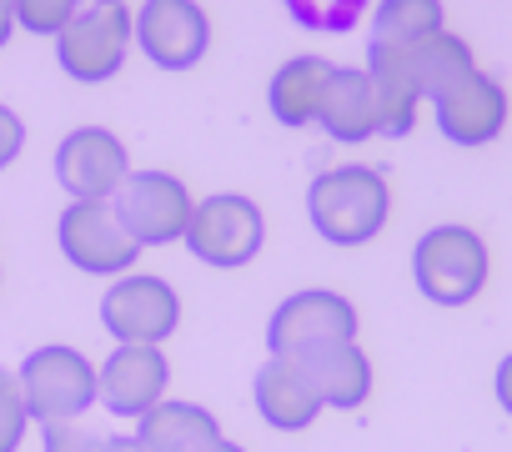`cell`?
Returning <instances> with one entry per match:
<instances>
[{
	"label": "cell",
	"instance_id": "6da1fadb",
	"mask_svg": "<svg viewBox=\"0 0 512 452\" xmlns=\"http://www.w3.org/2000/svg\"><path fill=\"white\" fill-rule=\"evenodd\" d=\"M307 216L317 226V237L332 247H367L382 237V226L392 216V191L387 176L372 166H332L307 186Z\"/></svg>",
	"mask_w": 512,
	"mask_h": 452
},
{
	"label": "cell",
	"instance_id": "7a4b0ae2",
	"mask_svg": "<svg viewBox=\"0 0 512 452\" xmlns=\"http://www.w3.org/2000/svg\"><path fill=\"white\" fill-rule=\"evenodd\" d=\"M487 242L462 221H442L412 247V282L432 307H467L487 287Z\"/></svg>",
	"mask_w": 512,
	"mask_h": 452
},
{
	"label": "cell",
	"instance_id": "3957f363",
	"mask_svg": "<svg viewBox=\"0 0 512 452\" xmlns=\"http://www.w3.org/2000/svg\"><path fill=\"white\" fill-rule=\"evenodd\" d=\"M267 242V216L251 196L241 191H216L206 201H196V216L186 226V252L216 272H236L246 262H256Z\"/></svg>",
	"mask_w": 512,
	"mask_h": 452
},
{
	"label": "cell",
	"instance_id": "277c9868",
	"mask_svg": "<svg viewBox=\"0 0 512 452\" xmlns=\"http://www.w3.org/2000/svg\"><path fill=\"white\" fill-rule=\"evenodd\" d=\"M61 257L86 277H126L141 257V242L121 221L116 201H71L56 221Z\"/></svg>",
	"mask_w": 512,
	"mask_h": 452
},
{
	"label": "cell",
	"instance_id": "5b68a950",
	"mask_svg": "<svg viewBox=\"0 0 512 452\" xmlns=\"http://www.w3.org/2000/svg\"><path fill=\"white\" fill-rule=\"evenodd\" d=\"M21 387H26V407L41 427L76 422L91 402H101V367H91L76 347L51 342L21 362Z\"/></svg>",
	"mask_w": 512,
	"mask_h": 452
},
{
	"label": "cell",
	"instance_id": "8992f818",
	"mask_svg": "<svg viewBox=\"0 0 512 452\" xmlns=\"http://www.w3.org/2000/svg\"><path fill=\"white\" fill-rule=\"evenodd\" d=\"M337 342H357V307L342 292L307 287L277 302L267 317V352L272 357H307Z\"/></svg>",
	"mask_w": 512,
	"mask_h": 452
},
{
	"label": "cell",
	"instance_id": "52a82bcc",
	"mask_svg": "<svg viewBox=\"0 0 512 452\" xmlns=\"http://www.w3.org/2000/svg\"><path fill=\"white\" fill-rule=\"evenodd\" d=\"M131 41H136V16L126 6H81L71 26L56 36V61L71 81L101 86L121 71Z\"/></svg>",
	"mask_w": 512,
	"mask_h": 452
},
{
	"label": "cell",
	"instance_id": "ba28073f",
	"mask_svg": "<svg viewBox=\"0 0 512 452\" xmlns=\"http://www.w3.org/2000/svg\"><path fill=\"white\" fill-rule=\"evenodd\" d=\"M101 327L131 347H161L181 327V297L166 277L126 272L101 297Z\"/></svg>",
	"mask_w": 512,
	"mask_h": 452
},
{
	"label": "cell",
	"instance_id": "9c48e42d",
	"mask_svg": "<svg viewBox=\"0 0 512 452\" xmlns=\"http://www.w3.org/2000/svg\"><path fill=\"white\" fill-rule=\"evenodd\" d=\"M116 211L141 247H171V242H186L196 201L186 181L171 171H131V181L116 191Z\"/></svg>",
	"mask_w": 512,
	"mask_h": 452
},
{
	"label": "cell",
	"instance_id": "30bf717a",
	"mask_svg": "<svg viewBox=\"0 0 512 452\" xmlns=\"http://www.w3.org/2000/svg\"><path fill=\"white\" fill-rule=\"evenodd\" d=\"M56 181L71 191V201H116V191L131 181V156L116 131L76 126L56 146Z\"/></svg>",
	"mask_w": 512,
	"mask_h": 452
},
{
	"label": "cell",
	"instance_id": "8fae6325",
	"mask_svg": "<svg viewBox=\"0 0 512 452\" xmlns=\"http://www.w3.org/2000/svg\"><path fill=\"white\" fill-rule=\"evenodd\" d=\"M136 46L161 71H191L211 51V21L196 0H141Z\"/></svg>",
	"mask_w": 512,
	"mask_h": 452
},
{
	"label": "cell",
	"instance_id": "7c38bea8",
	"mask_svg": "<svg viewBox=\"0 0 512 452\" xmlns=\"http://www.w3.org/2000/svg\"><path fill=\"white\" fill-rule=\"evenodd\" d=\"M166 382H171V362L161 357V347L116 342L111 357L101 362V407L111 417L141 422L151 407L166 402Z\"/></svg>",
	"mask_w": 512,
	"mask_h": 452
},
{
	"label": "cell",
	"instance_id": "4fadbf2b",
	"mask_svg": "<svg viewBox=\"0 0 512 452\" xmlns=\"http://www.w3.org/2000/svg\"><path fill=\"white\" fill-rule=\"evenodd\" d=\"M432 111H437V131H442L452 146L477 151V146H492V141L502 136V126H507V91H502L497 76L472 71V76L457 81L447 96H437Z\"/></svg>",
	"mask_w": 512,
	"mask_h": 452
},
{
	"label": "cell",
	"instance_id": "5bb4252c",
	"mask_svg": "<svg viewBox=\"0 0 512 452\" xmlns=\"http://www.w3.org/2000/svg\"><path fill=\"white\" fill-rule=\"evenodd\" d=\"M251 402L272 432H307L317 412L327 407L317 382L307 377L302 357H267L251 377Z\"/></svg>",
	"mask_w": 512,
	"mask_h": 452
},
{
	"label": "cell",
	"instance_id": "9a60e30c",
	"mask_svg": "<svg viewBox=\"0 0 512 452\" xmlns=\"http://www.w3.org/2000/svg\"><path fill=\"white\" fill-rule=\"evenodd\" d=\"M317 126L342 146H362V141L382 136L377 91H372L367 66H337L332 71V81L322 91V106H317Z\"/></svg>",
	"mask_w": 512,
	"mask_h": 452
},
{
	"label": "cell",
	"instance_id": "2e32d148",
	"mask_svg": "<svg viewBox=\"0 0 512 452\" xmlns=\"http://www.w3.org/2000/svg\"><path fill=\"white\" fill-rule=\"evenodd\" d=\"M367 76H372V91H377L382 136H407L417 126V106L427 101L422 86H417V76H412L407 51H392V46H372L367 41Z\"/></svg>",
	"mask_w": 512,
	"mask_h": 452
},
{
	"label": "cell",
	"instance_id": "e0dca14e",
	"mask_svg": "<svg viewBox=\"0 0 512 452\" xmlns=\"http://www.w3.org/2000/svg\"><path fill=\"white\" fill-rule=\"evenodd\" d=\"M302 367H307V377L317 382L322 402L337 407V412H357V407L372 397V357H367L357 342H337V347L307 352Z\"/></svg>",
	"mask_w": 512,
	"mask_h": 452
},
{
	"label": "cell",
	"instance_id": "ac0fdd59",
	"mask_svg": "<svg viewBox=\"0 0 512 452\" xmlns=\"http://www.w3.org/2000/svg\"><path fill=\"white\" fill-rule=\"evenodd\" d=\"M332 71H337V66L322 61V56H292V61H282L277 76L267 81V106H272V116H277L282 126H292V131H297V126H312Z\"/></svg>",
	"mask_w": 512,
	"mask_h": 452
},
{
	"label": "cell",
	"instance_id": "d6986e66",
	"mask_svg": "<svg viewBox=\"0 0 512 452\" xmlns=\"http://www.w3.org/2000/svg\"><path fill=\"white\" fill-rule=\"evenodd\" d=\"M136 437L151 447V452H201L221 437V422L196 407V402H181V397H166L161 407H151L141 422H136Z\"/></svg>",
	"mask_w": 512,
	"mask_h": 452
},
{
	"label": "cell",
	"instance_id": "ffe728a7",
	"mask_svg": "<svg viewBox=\"0 0 512 452\" xmlns=\"http://www.w3.org/2000/svg\"><path fill=\"white\" fill-rule=\"evenodd\" d=\"M407 61H412V76H417V86H422V96H427V101L447 96L457 81H467V76L477 71L472 46H467L462 36H452V31L427 36L422 46H412V51H407Z\"/></svg>",
	"mask_w": 512,
	"mask_h": 452
},
{
	"label": "cell",
	"instance_id": "44dd1931",
	"mask_svg": "<svg viewBox=\"0 0 512 452\" xmlns=\"http://www.w3.org/2000/svg\"><path fill=\"white\" fill-rule=\"evenodd\" d=\"M437 31H447L442 26V0H382L372 11V46L412 51Z\"/></svg>",
	"mask_w": 512,
	"mask_h": 452
},
{
	"label": "cell",
	"instance_id": "7402d4cb",
	"mask_svg": "<svg viewBox=\"0 0 512 452\" xmlns=\"http://www.w3.org/2000/svg\"><path fill=\"white\" fill-rule=\"evenodd\" d=\"M31 407H26V387H21V372H6L0 367V452H16L26 442V427H31Z\"/></svg>",
	"mask_w": 512,
	"mask_h": 452
},
{
	"label": "cell",
	"instance_id": "603a6c76",
	"mask_svg": "<svg viewBox=\"0 0 512 452\" xmlns=\"http://www.w3.org/2000/svg\"><path fill=\"white\" fill-rule=\"evenodd\" d=\"M86 0H16V21L31 36H61Z\"/></svg>",
	"mask_w": 512,
	"mask_h": 452
},
{
	"label": "cell",
	"instance_id": "cb8c5ba5",
	"mask_svg": "<svg viewBox=\"0 0 512 452\" xmlns=\"http://www.w3.org/2000/svg\"><path fill=\"white\" fill-rule=\"evenodd\" d=\"M41 452H111V437H101L81 422H46L41 427Z\"/></svg>",
	"mask_w": 512,
	"mask_h": 452
},
{
	"label": "cell",
	"instance_id": "d4e9b609",
	"mask_svg": "<svg viewBox=\"0 0 512 452\" xmlns=\"http://www.w3.org/2000/svg\"><path fill=\"white\" fill-rule=\"evenodd\" d=\"M26 146V121L11 111V106H0V171H6Z\"/></svg>",
	"mask_w": 512,
	"mask_h": 452
},
{
	"label": "cell",
	"instance_id": "484cf974",
	"mask_svg": "<svg viewBox=\"0 0 512 452\" xmlns=\"http://www.w3.org/2000/svg\"><path fill=\"white\" fill-rule=\"evenodd\" d=\"M492 397H497V407L512 417V352L497 362V372H492Z\"/></svg>",
	"mask_w": 512,
	"mask_h": 452
},
{
	"label": "cell",
	"instance_id": "4316f807",
	"mask_svg": "<svg viewBox=\"0 0 512 452\" xmlns=\"http://www.w3.org/2000/svg\"><path fill=\"white\" fill-rule=\"evenodd\" d=\"M16 26H21V21H16V0H0V46L16 36Z\"/></svg>",
	"mask_w": 512,
	"mask_h": 452
},
{
	"label": "cell",
	"instance_id": "83f0119b",
	"mask_svg": "<svg viewBox=\"0 0 512 452\" xmlns=\"http://www.w3.org/2000/svg\"><path fill=\"white\" fill-rule=\"evenodd\" d=\"M111 452H151L141 437H111Z\"/></svg>",
	"mask_w": 512,
	"mask_h": 452
},
{
	"label": "cell",
	"instance_id": "f1b7e54d",
	"mask_svg": "<svg viewBox=\"0 0 512 452\" xmlns=\"http://www.w3.org/2000/svg\"><path fill=\"white\" fill-rule=\"evenodd\" d=\"M201 452H246V447H241V442H231V437H216V442H211V447H201Z\"/></svg>",
	"mask_w": 512,
	"mask_h": 452
},
{
	"label": "cell",
	"instance_id": "f546056e",
	"mask_svg": "<svg viewBox=\"0 0 512 452\" xmlns=\"http://www.w3.org/2000/svg\"><path fill=\"white\" fill-rule=\"evenodd\" d=\"M86 6H121V0H86Z\"/></svg>",
	"mask_w": 512,
	"mask_h": 452
}]
</instances>
